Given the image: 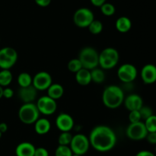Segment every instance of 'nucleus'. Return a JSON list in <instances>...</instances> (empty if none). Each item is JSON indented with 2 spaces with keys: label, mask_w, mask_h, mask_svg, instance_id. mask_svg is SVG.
I'll list each match as a JSON object with an SVG mask.
<instances>
[{
  "label": "nucleus",
  "mask_w": 156,
  "mask_h": 156,
  "mask_svg": "<svg viewBox=\"0 0 156 156\" xmlns=\"http://www.w3.org/2000/svg\"><path fill=\"white\" fill-rule=\"evenodd\" d=\"M90 145L96 151L107 152L114 148L117 143V136L111 127L105 125H97L89 134Z\"/></svg>",
  "instance_id": "nucleus-1"
},
{
  "label": "nucleus",
  "mask_w": 156,
  "mask_h": 156,
  "mask_svg": "<svg viewBox=\"0 0 156 156\" xmlns=\"http://www.w3.org/2000/svg\"><path fill=\"white\" fill-rule=\"evenodd\" d=\"M125 96L123 90L118 86L110 85L104 90L102 101L109 109H117L123 103Z\"/></svg>",
  "instance_id": "nucleus-2"
},
{
  "label": "nucleus",
  "mask_w": 156,
  "mask_h": 156,
  "mask_svg": "<svg viewBox=\"0 0 156 156\" xmlns=\"http://www.w3.org/2000/svg\"><path fill=\"white\" fill-rule=\"evenodd\" d=\"M79 59L82 67L87 70H92L99 65V53L92 47H85L80 50Z\"/></svg>",
  "instance_id": "nucleus-3"
},
{
  "label": "nucleus",
  "mask_w": 156,
  "mask_h": 156,
  "mask_svg": "<svg viewBox=\"0 0 156 156\" xmlns=\"http://www.w3.org/2000/svg\"><path fill=\"white\" fill-rule=\"evenodd\" d=\"M40 112L36 104L34 102L24 103L18 110V117L20 121L26 125L34 124L39 119Z\"/></svg>",
  "instance_id": "nucleus-4"
},
{
  "label": "nucleus",
  "mask_w": 156,
  "mask_h": 156,
  "mask_svg": "<svg viewBox=\"0 0 156 156\" xmlns=\"http://www.w3.org/2000/svg\"><path fill=\"white\" fill-rule=\"evenodd\" d=\"M120 54L114 47H106L99 54V65L104 70L112 69L118 64Z\"/></svg>",
  "instance_id": "nucleus-5"
},
{
  "label": "nucleus",
  "mask_w": 156,
  "mask_h": 156,
  "mask_svg": "<svg viewBox=\"0 0 156 156\" xmlns=\"http://www.w3.org/2000/svg\"><path fill=\"white\" fill-rule=\"evenodd\" d=\"M18 61V52L15 48L5 47L0 49V68L9 70Z\"/></svg>",
  "instance_id": "nucleus-6"
},
{
  "label": "nucleus",
  "mask_w": 156,
  "mask_h": 156,
  "mask_svg": "<svg viewBox=\"0 0 156 156\" xmlns=\"http://www.w3.org/2000/svg\"><path fill=\"white\" fill-rule=\"evenodd\" d=\"M69 147L73 154L82 156L89 149V139L83 134H76L73 136Z\"/></svg>",
  "instance_id": "nucleus-7"
},
{
  "label": "nucleus",
  "mask_w": 156,
  "mask_h": 156,
  "mask_svg": "<svg viewBox=\"0 0 156 156\" xmlns=\"http://www.w3.org/2000/svg\"><path fill=\"white\" fill-rule=\"evenodd\" d=\"M94 20V13L88 8L84 7L77 9L73 15L75 24L79 28H88Z\"/></svg>",
  "instance_id": "nucleus-8"
},
{
  "label": "nucleus",
  "mask_w": 156,
  "mask_h": 156,
  "mask_svg": "<svg viewBox=\"0 0 156 156\" xmlns=\"http://www.w3.org/2000/svg\"><path fill=\"white\" fill-rule=\"evenodd\" d=\"M148 131L144 122H140L130 123L126 130V135L129 139L133 141H140L146 139Z\"/></svg>",
  "instance_id": "nucleus-9"
},
{
  "label": "nucleus",
  "mask_w": 156,
  "mask_h": 156,
  "mask_svg": "<svg viewBox=\"0 0 156 156\" xmlns=\"http://www.w3.org/2000/svg\"><path fill=\"white\" fill-rule=\"evenodd\" d=\"M137 69L133 64H123L117 70V76L123 84L133 83L137 76Z\"/></svg>",
  "instance_id": "nucleus-10"
},
{
  "label": "nucleus",
  "mask_w": 156,
  "mask_h": 156,
  "mask_svg": "<svg viewBox=\"0 0 156 156\" xmlns=\"http://www.w3.org/2000/svg\"><path fill=\"white\" fill-rule=\"evenodd\" d=\"M36 106L40 113H42L46 116H50L53 114L57 109L56 100L49 97L48 96H43L39 98Z\"/></svg>",
  "instance_id": "nucleus-11"
},
{
  "label": "nucleus",
  "mask_w": 156,
  "mask_h": 156,
  "mask_svg": "<svg viewBox=\"0 0 156 156\" xmlns=\"http://www.w3.org/2000/svg\"><path fill=\"white\" fill-rule=\"evenodd\" d=\"M53 84L52 76L48 72L40 71L34 75L32 80V85L37 90H46Z\"/></svg>",
  "instance_id": "nucleus-12"
},
{
  "label": "nucleus",
  "mask_w": 156,
  "mask_h": 156,
  "mask_svg": "<svg viewBox=\"0 0 156 156\" xmlns=\"http://www.w3.org/2000/svg\"><path fill=\"white\" fill-rule=\"evenodd\" d=\"M56 125L61 132H70L74 127V119L68 113H62L56 117Z\"/></svg>",
  "instance_id": "nucleus-13"
},
{
  "label": "nucleus",
  "mask_w": 156,
  "mask_h": 156,
  "mask_svg": "<svg viewBox=\"0 0 156 156\" xmlns=\"http://www.w3.org/2000/svg\"><path fill=\"white\" fill-rule=\"evenodd\" d=\"M140 75L144 84H154L156 82V66L152 64H146L142 68Z\"/></svg>",
  "instance_id": "nucleus-14"
},
{
  "label": "nucleus",
  "mask_w": 156,
  "mask_h": 156,
  "mask_svg": "<svg viewBox=\"0 0 156 156\" xmlns=\"http://www.w3.org/2000/svg\"><path fill=\"white\" fill-rule=\"evenodd\" d=\"M37 90L33 85L26 87H20L18 90V97L24 103L33 102L37 98Z\"/></svg>",
  "instance_id": "nucleus-15"
},
{
  "label": "nucleus",
  "mask_w": 156,
  "mask_h": 156,
  "mask_svg": "<svg viewBox=\"0 0 156 156\" xmlns=\"http://www.w3.org/2000/svg\"><path fill=\"white\" fill-rule=\"evenodd\" d=\"M125 107L129 111L140 110L143 106V100L141 96L136 93L129 94L126 96L123 101Z\"/></svg>",
  "instance_id": "nucleus-16"
},
{
  "label": "nucleus",
  "mask_w": 156,
  "mask_h": 156,
  "mask_svg": "<svg viewBox=\"0 0 156 156\" xmlns=\"http://www.w3.org/2000/svg\"><path fill=\"white\" fill-rule=\"evenodd\" d=\"M35 146L28 142L18 144L15 148L16 156H34Z\"/></svg>",
  "instance_id": "nucleus-17"
},
{
  "label": "nucleus",
  "mask_w": 156,
  "mask_h": 156,
  "mask_svg": "<svg viewBox=\"0 0 156 156\" xmlns=\"http://www.w3.org/2000/svg\"><path fill=\"white\" fill-rule=\"evenodd\" d=\"M51 124L46 118H39L34 123V130L38 135H46L50 132Z\"/></svg>",
  "instance_id": "nucleus-18"
},
{
  "label": "nucleus",
  "mask_w": 156,
  "mask_h": 156,
  "mask_svg": "<svg viewBox=\"0 0 156 156\" xmlns=\"http://www.w3.org/2000/svg\"><path fill=\"white\" fill-rule=\"evenodd\" d=\"M76 80L79 85L88 86L91 82V71L87 69L82 68L76 73Z\"/></svg>",
  "instance_id": "nucleus-19"
},
{
  "label": "nucleus",
  "mask_w": 156,
  "mask_h": 156,
  "mask_svg": "<svg viewBox=\"0 0 156 156\" xmlns=\"http://www.w3.org/2000/svg\"><path fill=\"white\" fill-rule=\"evenodd\" d=\"M132 28V21L128 17L121 16L116 21V28L119 32L126 33Z\"/></svg>",
  "instance_id": "nucleus-20"
},
{
  "label": "nucleus",
  "mask_w": 156,
  "mask_h": 156,
  "mask_svg": "<svg viewBox=\"0 0 156 156\" xmlns=\"http://www.w3.org/2000/svg\"><path fill=\"white\" fill-rule=\"evenodd\" d=\"M64 93V89L61 84H52L47 89V96L52 99H60Z\"/></svg>",
  "instance_id": "nucleus-21"
},
{
  "label": "nucleus",
  "mask_w": 156,
  "mask_h": 156,
  "mask_svg": "<svg viewBox=\"0 0 156 156\" xmlns=\"http://www.w3.org/2000/svg\"><path fill=\"white\" fill-rule=\"evenodd\" d=\"M13 76L9 70H2L0 71V86L6 87L12 83Z\"/></svg>",
  "instance_id": "nucleus-22"
},
{
  "label": "nucleus",
  "mask_w": 156,
  "mask_h": 156,
  "mask_svg": "<svg viewBox=\"0 0 156 156\" xmlns=\"http://www.w3.org/2000/svg\"><path fill=\"white\" fill-rule=\"evenodd\" d=\"M91 71V81L96 84H101L105 80V73L103 70L100 68H94L90 70Z\"/></svg>",
  "instance_id": "nucleus-23"
},
{
  "label": "nucleus",
  "mask_w": 156,
  "mask_h": 156,
  "mask_svg": "<svg viewBox=\"0 0 156 156\" xmlns=\"http://www.w3.org/2000/svg\"><path fill=\"white\" fill-rule=\"evenodd\" d=\"M33 77L27 72H22L18 76V83L20 87H26L32 85Z\"/></svg>",
  "instance_id": "nucleus-24"
},
{
  "label": "nucleus",
  "mask_w": 156,
  "mask_h": 156,
  "mask_svg": "<svg viewBox=\"0 0 156 156\" xmlns=\"http://www.w3.org/2000/svg\"><path fill=\"white\" fill-rule=\"evenodd\" d=\"M88 31L93 35H98L103 30V24L99 20L94 19L88 27Z\"/></svg>",
  "instance_id": "nucleus-25"
},
{
  "label": "nucleus",
  "mask_w": 156,
  "mask_h": 156,
  "mask_svg": "<svg viewBox=\"0 0 156 156\" xmlns=\"http://www.w3.org/2000/svg\"><path fill=\"white\" fill-rule=\"evenodd\" d=\"M73 136L70 133V132H62L58 138V143L60 145H69V146Z\"/></svg>",
  "instance_id": "nucleus-26"
},
{
  "label": "nucleus",
  "mask_w": 156,
  "mask_h": 156,
  "mask_svg": "<svg viewBox=\"0 0 156 156\" xmlns=\"http://www.w3.org/2000/svg\"><path fill=\"white\" fill-rule=\"evenodd\" d=\"M73 153L69 145H60L56 148L55 156H73Z\"/></svg>",
  "instance_id": "nucleus-27"
},
{
  "label": "nucleus",
  "mask_w": 156,
  "mask_h": 156,
  "mask_svg": "<svg viewBox=\"0 0 156 156\" xmlns=\"http://www.w3.org/2000/svg\"><path fill=\"white\" fill-rule=\"evenodd\" d=\"M101 12L105 16H112L116 12L115 6L109 2H105L100 7Z\"/></svg>",
  "instance_id": "nucleus-28"
},
{
  "label": "nucleus",
  "mask_w": 156,
  "mask_h": 156,
  "mask_svg": "<svg viewBox=\"0 0 156 156\" xmlns=\"http://www.w3.org/2000/svg\"><path fill=\"white\" fill-rule=\"evenodd\" d=\"M82 68H83V67H82V63L79 61V58H74V59H72L69 61L68 69L70 72L76 73Z\"/></svg>",
  "instance_id": "nucleus-29"
},
{
  "label": "nucleus",
  "mask_w": 156,
  "mask_h": 156,
  "mask_svg": "<svg viewBox=\"0 0 156 156\" xmlns=\"http://www.w3.org/2000/svg\"><path fill=\"white\" fill-rule=\"evenodd\" d=\"M146 128L148 132H156V116L152 115L150 117L146 119L144 122Z\"/></svg>",
  "instance_id": "nucleus-30"
},
{
  "label": "nucleus",
  "mask_w": 156,
  "mask_h": 156,
  "mask_svg": "<svg viewBox=\"0 0 156 156\" xmlns=\"http://www.w3.org/2000/svg\"><path fill=\"white\" fill-rule=\"evenodd\" d=\"M139 111H140V116H141V119H143L144 121L153 115L152 110L149 106H143Z\"/></svg>",
  "instance_id": "nucleus-31"
},
{
  "label": "nucleus",
  "mask_w": 156,
  "mask_h": 156,
  "mask_svg": "<svg viewBox=\"0 0 156 156\" xmlns=\"http://www.w3.org/2000/svg\"><path fill=\"white\" fill-rule=\"evenodd\" d=\"M129 120L130 123H135V122H140L142 120L141 116L139 110H133L129 111Z\"/></svg>",
  "instance_id": "nucleus-32"
},
{
  "label": "nucleus",
  "mask_w": 156,
  "mask_h": 156,
  "mask_svg": "<svg viewBox=\"0 0 156 156\" xmlns=\"http://www.w3.org/2000/svg\"><path fill=\"white\" fill-rule=\"evenodd\" d=\"M34 156H49V151L44 147H38L35 148Z\"/></svg>",
  "instance_id": "nucleus-33"
},
{
  "label": "nucleus",
  "mask_w": 156,
  "mask_h": 156,
  "mask_svg": "<svg viewBox=\"0 0 156 156\" xmlns=\"http://www.w3.org/2000/svg\"><path fill=\"white\" fill-rule=\"evenodd\" d=\"M14 96V90L10 87H5L3 88V97L6 99H11Z\"/></svg>",
  "instance_id": "nucleus-34"
},
{
  "label": "nucleus",
  "mask_w": 156,
  "mask_h": 156,
  "mask_svg": "<svg viewBox=\"0 0 156 156\" xmlns=\"http://www.w3.org/2000/svg\"><path fill=\"white\" fill-rule=\"evenodd\" d=\"M146 139H147V141L150 144L156 145V132H148Z\"/></svg>",
  "instance_id": "nucleus-35"
},
{
  "label": "nucleus",
  "mask_w": 156,
  "mask_h": 156,
  "mask_svg": "<svg viewBox=\"0 0 156 156\" xmlns=\"http://www.w3.org/2000/svg\"><path fill=\"white\" fill-rule=\"evenodd\" d=\"M34 2L41 7H47L51 2V0H34Z\"/></svg>",
  "instance_id": "nucleus-36"
},
{
  "label": "nucleus",
  "mask_w": 156,
  "mask_h": 156,
  "mask_svg": "<svg viewBox=\"0 0 156 156\" xmlns=\"http://www.w3.org/2000/svg\"><path fill=\"white\" fill-rule=\"evenodd\" d=\"M136 156H155L154 154V153H152V151H148V150H143V151H140L136 154Z\"/></svg>",
  "instance_id": "nucleus-37"
},
{
  "label": "nucleus",
  "mask_w": 156,
  "mask_h": 156,
  "mask_svg": "<svg viewBox=\"0 0 156 156\" xmlns=\"http://www.w3.org/2000/svg\"><path fill=\"white\" fill-rule=\"evenodd\" d=\"M91 4L96 7H101L103 4L106 2V0H90Z\"/></svg>",
  "instance_id": "nucleus-38"
},
{
  "label": "nucleus",
  "mask_w": 156,
  "mask_h": 156,
  "mask_svg": "<svg viewBox=\"0 0 156 156\" xmlns=\"http://www.w3.org/2000/svg\"><path fill=\"white\" fill-rule=\"evenodd\" d=\"M8 130V125L5 122H1L0 123V132L2 134V133L6 132Z\"/></svg>",
  "instance_id": "nucleus-39"
},
{
  "label": "nucleus",
  "mask_w": 156,
  "mask_h": 156,
  "mask_svg": "<svg viewBox=\"0 0 156 156\" xmlns=\"http://www.w3.org/2000/svg\"><path fill=\"white\" fill-rule=\"evenodd\" d=\"M3 97V87L0 86V99Z\"/></svg>",
  "instance_id": "nucleus-40"
},
{
  "label": "nucleus",
  "mask_w": 156,
  "mask_h": 156,
  "mask_svg": "<svg viewBox=\"0 0 156 156\" xmlns=\"http://www.w3.org/2000/svg\"><path fill=\"white\" fill-rule=\"evenodd\" d=\"M73 156H82V155H79V154H73Z\"/></svg>",
  "instance_id": "nucleus-41"
},
{
  "label": "nucleus",
  "mask_w": 156,
  "mask_h": 156,
  "mask_svg": "<svg viewBox=\"0 0 156 156\" xmlns=\"http://www.w3.org/2000/svg\"><path fill=\"white\" fill-rule=\"evenodd\" d=\"M2 133L0 132V139H1V137H2Z\"/></svg>",
  "instance_id": "nucleus-42"
},
{
  "label": "nucleus",
  "mask_w": 156,
  "mask_h": 156,
  "mask_svg": "<svg viewBox=\"0 0 156 156\" xmlns=\"http://www.w3.org/2000/svg\"><path fill=\"white\" fill-rule=\"evenodd\" d=\"M155 152H156V145H155Z\"/></svg>",
  "instance_id": "nucleus-43"
},
{
  "label": "nucleus",
  "mask_w": 156,
  "mask_h": 156,
  "mask_svg": "<svg viewBox=\"0 0 156 156\" xmlns=\"http://www.w3.org/2000/svg\"><path fill=\"white\" fill-rule=\"evenodd\" d=\"M0 41H1V38H0Z\"/></svg>",
  "instance_id": "nucleus-44"
}]
</instances>
